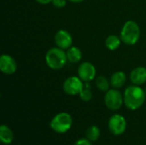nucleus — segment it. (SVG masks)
Wrapping results in <instances>:
<instances>
[{"label": "nucleus", "mask_w": 146, "mask_h": 145, "mask_svg": "<svg viewBox=\"0 0 146 145\" xmlns=\"http://www.w3.org/2000/svg\"><path fill=\"white\" fill-rule=\"evenodd\" d=\"M124 104L130 110H137L144 104L146 99L145 91L139 85L128 86L123 94Z\"/></svg>", "instance_id": "f257e3e1"}, {"label": "nucleus", "mask_w": 146, "mask_h": 145, "mask_svg": "<svg viewBox=\"0 0 146 145\" xmlns=\"http://www.w3.org/2000/svg\"><path fill=\"white\" fill-rule=\"evenodd\" d=\"M68 58L64 50L59 47L50 48L45 55V62L47 66L53 70L62 69L67 63Z\"/></svg>", "instance_id": "f03ea898"}, {"label": "nucleus", "mask_w": 146, "mask_h": 145, "mask_svg": "<svg viewBox=\"0 0 146 145\" xmlns=\"http://www.w3.org/2000/svg\"><path fill=\"white\" fill-rule=\"evenodd\" d=\"M121 41L127 45H134L140 38V28L136 21L129 20L123 25L121 36Z\"/></svg>", "instance_id": "7ed1b4c3"}, {"label": "nucleus", "mask_w": 146, "mask_h": 145, "mask_svg": "<svg viewBox=\"0 0 146 145\" xmlns=\"http://www.w3.org/2000/svg\"><path fill=\"white\" fill-rule=\"evenodd\" d=\"M73 125V119L68 113L62 112L55 115L50 121V126L56 133H65L70 130Z\"/></svg>", "instance_id": "20e7f679"}, {"label": "nucleus", "mask_w": 146, "mask_h": 145, "mask_svg": "<svg viewBox=\"0 0 146 145\" xmlns=\"http://www.w3.org/2000/svg\"><path fill=\"white\" fill-rule=\"evenodd\" d=\"M123 103L124 97L117 89L114 88L106 91L104 96V103L109 109L112 111L118 110L121 108Z\"/></svg>", "instance_id": "39448f33"}, {"label": "nucleus", "mask_w": 146, "mask_h": 145, "mask_svg": "<svg viewBox=\"0 0 146 145\" xmlns=\"http://www.w3.org/2000/svg\"><path fill=\"white\" fill-rule=\"evenodd\" d=\"M83 81L78 76H70L65 79L62 85V89L67 95L69 96H77L80 95L81 91L84 88Z\"/></svg>", "instance_id": "423d86ee"}, {"label": "nucleus", "mask_w": 146, "mask_h": 145, "mask_svg": "<svg viewBox=\"0 0 146 145\" xmlns=\"http://www.w3.org/2000/svg\"><path fill=\"white\" fill-rule=\"evenodd\" d=\"M109 130L115 136L122 135L127 129V121L124 116L115 114L109 120Z\"/></svg>", "instance_id": "0eeeda50"}, {"label": "nucleus", "mask_w": 146, "mask_h": 145, "mask_svg": "<svg viewBox=\"0 0 146 145\" xmlns=\"http://www.w3.org/2000/svg\"><path fill=\"white\" fill-rule=\"evenodd\" d=\"M96 68L92 62H84L80 64L78 68V76L83 82L88 83L93 80L96 77Z\"/></svg>", "instance_id": "6e6552de"}, {"label": "nucleus", "mask_w": 146, "mask_h": 145, "mask_svg": "<svg viewBox=\"0 0 146 145\" xmlns=\"http://www.w3.org/2000/svg\"><path fill=\"white\" fill-rule=\"evenodd\" d=\"M17 65L15 60L9 55L3 54L0 57V70L6 75H11L15 73Z\"/></svg>", "instance_id": "1a4fd4ad"}, {"label": "nucleus", "mask_w": 146, "mask_h": 145, "mask_svg": "<svg viewBox=\"0 0 146 145\" xmlns=\"http://www.w3.org/2000/svg\"><path fill=\"white\" fill-rule=\"evenodd\" d=\"M54 40L56 46L62 50H68L72 46L73 44V38L71 34L64 29H61L56 32Z\"/></svg>", "instance_id": "9d476101"}, {"label": "nucleus", "mask_w": 146, "mask_h": 145, "mask_svg": "<svg viewBox=\"0 0 146 145\" xmlns=\"http://www.w3.org/2000/svg\"><path fill=\"white\" fill-rule=\"evenodd\" d=\"M130 80L135 85H144L146 82V68L137 67L133 68L130 73Z\"/></svg>", "instance_id": "9b49d317"}, {"label": "nucleus", "mask_w": 146, "mask_h": 145, "mask_svg": "<svg viewBox=\"0 0 146 145\" xmlns=\"http://www.w3.org/2000/svg\"><path fill=\"white\" fill-rule=\"evenodd\" d=\"M127 81V75L122 71L114 73L110 77V85L115 89L121 88Z\"/></svg>", "instance_id": "f8f14e48"}, {"label": "nucleus", "mask_w": 146, "mask_h": 145, "mask_svg": "<svg viewBox=\"0 0 146 145\" xmlns=\"http://www.w3.org/2000/svg\"><path fill=\"white\" fill-rule=\"evenodd\" d=\"M14 140V133L12 130L6 125H2L0 126V141L2 144L9 145L12 144Z\"/></svg>", "instance_id": "ddd939ff"}, {"label": "nucleus", "mask_w": 146, "mask_h": 145, "mask_svg": "<svg viewBox=\"0 0 146 145\" xmlns=\"http://www.w3.org/2000/svg\"><path fill=\"white\" fill-rule=\"evenodd\" d=\"M68 61L71 63L79 62L82 58V51L76 46H71L66 51Z\"/></svg>", "instance_id": "4468645a"}, {"label": "nucleus", "mask_w": 146, "mask_h": 145, "mask_svg": "<svg viewBox=\"0 0 146 145\" xmlns=\"http://www.w3.org/2000/svg\"><path fill=\"white\" fill-rule=\"evenodd\" d=\"M121 42L122 41H121V38H119L116 35L112 34V35H110L106 38L104 44H105V46L108 50L113 51V50H117L120 47Z\"/></svg>", "instance_id": "2eb2a0df"}, {"label": "nucleus", "mask_w": 146, "mask_h": 145, "mask_svg": "<svg viewBox=\"0 0 146 145\" xmlns=\"http://www.w3.org/2000/svg\"><path fill=\"white\" fill-rule=\"evenodd\" d=\"M99 137H100V130L96 126H90L86 132V138H87L91 142L98 141Z\"/></svg>", "instance_id": "dca6fc26"}, {"label": "nucleus", "mask_w": 146, "mask_h": 145, "mask_svg": "<svg viewBox=\"0 0 146 145\" xmlns=\"http://www.w3.org/2000/svg\"><path fill=\"white\" fill-rule=\"evenodd\" d=\"M110 81L108 80V79L104 76H98L96 79V85L98 89L101 91L106 92L110 90Z\"/></svg>", "instance_id": "f3484780"}, {"label": "nucleus", "mask_w": 146, "mask_h": 145, "mask_svg": "<svg viewBox=\"0 0 146 145\" xmlns=\"http://www.w3.org/2000/svg\"><path fill=\"white\" fill-rule=\"evenodd\" d=\"M79 96H80V99L82 101H84V102H89V101H91L92 98V97H93L92 91L88 87L83 88V90L81 91V92L80 93Z\"/></svg>", "instance_id": "a211bd4d"}, {"label": "nucleus", "mask_w": 146, "mask_h": 145, "mask_svg": "<svg viewBox=\"0 0 146 145\" xmlns=\"http://www.w3.org/2000/svg\"><path fill=\"white\" fill-rule=\"evenodd\" d=\"M51 3L58 9L64 8L67 4V0H52Z\"/></svg>", "instance_id": "6ab92c4d"}, {"label": "nucleus", "mask_w": 146, "mask_h": 145, "mask_svg": "<svg viewBox=\"0 0 146 145\" xmlns=\"http://www.w3.org/2000/svg\"><path fill=\"white\" fill-rule=\"evenodd\" d=\"M74 145H92V142L90 140H88L87 138H80L79 140H77Z\"/></svg>", "instance_id": "aec40b11"}, {"label": "nucleus", "mask_w": 146, "mask_h": 145, "mask_svg": "<svg viewBox=\"0 0 146 145\" xmlns=\"http://www.w3.org/2000/svg\"><path fill=\"white\" fill-rule=\"evenodd\" d=\"M35 1L40 4H48L52 2V0H35Z\"/></svg>", "instance_id": "412c9836"}, {"label": "nucleus", "mask_w": 146, "mask_h": 145, "mask_svg": "<svg viewBox=\"0 0 146 145\" xmlns=\"http://www.w3.org/2000/svg\"><path fill=\"white\" fill-rule=\"evenodd\" d=\"M68 1H70V2H72V3H78L83 2L84 0H68Z\"/></svg>", "instance_id": "4be33fe9"}, {"label": "nucleus", "mask_w": 146, "mask_h": 145, "mask_svg": "<svg viewBox=\"0 0 146 145\" xmlns=\"http://www.w3.org/2000/svg\"><path fill=\"white\" fill-rule=\"evenodd\" d=\"M145 95H146V89H145Z\"/></svg>", "instance_id": "5701e85b"}]
</instances>
